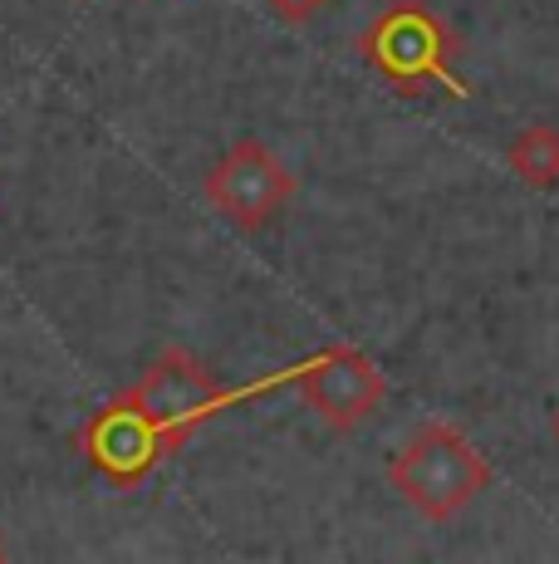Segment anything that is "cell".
Masks as SVG:
<instances>
[{
    "instance_id": "obj_3",
    "label": "cell",
    "mask_w": 559,
    "mask_h": 564,
    "mask_svg": "<svg viewBox=\"0 0 559 564\" xmlns=\"http://www.w3.org/2000/svg\"><path fill=\"white\" fill-rule=\"evenodd\" d=\"M133 408L153 422V432L163 437V447H182L191 432L207 417H217V408L226 403V393L217 388V378L201 368V359H191L187 349H167L163 359L147 364V373L128 388Z\"/></svg>"
},
{
    "instance_id": "obj_1",
    "label": "cell",
    "mask_w": 559,
    "mask_h": 564,
    "mask_svg": "<svg viewBox=\"0 0 559 564\" xmlns=\"http://www.w3.org/2000/svg\"><path fill=\"white\" fill-rule=\"evenodd\" d=\"M388 481L417 516L451 520L491 486V462L451 422H427L393 452Z\"/></svg>"
},
{
    "instance_id": "obj_7",
    "label": "cell",
    "mask_w": 559,
    "mask_h": 564,
    "mask_svg": "<svg viewBox=\"0 0 559 564\" xmlns=\"http://www.w3.org/2000/svg\"><path fill=\"white\" fill-rule=\"evenodd\" d=\"M505 162H511V172L525 187H535V192L559 187V128L550 123L520 128L511 138V148H505Z\"/></svg>"
},
{
    "instance_id": "obj_10",
    "label": "cell",
    "mask_w": 559,
    "mask_h": 564,
    "mask_svg": "<svg viewBox=\"0 0 559 564\" xmlns=\"http://www.w3.org/2000/svg\"><path fill=\"white\" fill-rule=\"evenodd\" d=\"M0 560H6V545H0Z\"/></svg>"
},
{
    "instance_id": "obj_4",
    "label": "cell",
    "mask_w": 559,
    "mask_h": 564,
    "mask_svg": "<svg viewBox=\"0 0 559 564\" xmlns=\"http://www.w3.org/2000/svg\"><path fill=\"white\" fill-rule=\"evenodd\" d=\"M289 197H295V172L255 138H241V143L226 148V158L207 177V202L241 231L271 226L289 206Z\"/></svg>"
},
{
    "instance_id": "obj_6",
    "label": "cell",
    "mask_w": 559,
    "mask_h": 564,
    "mask_svg": "<svg viewBox=\"0 0 559 564\" xmlns=\"http://www.w3.org/2000/svg\"><path fill=\"white\" fill-rule=\"evenodd\" d=\"M84 457L89 466L113 486H138L157 462L167 457L163 437L153 432V422L133 408V398L118 393L103 412H94V422L84 427Z\"/></svg>"
},
{
    "instance_id": "obj_5",
    "label": "cell",
    "mask_w": 559,
    "mask_h": 564,
    "mask_svg": "<svg viewBox=\"0 0 559 564\" xmlns=\"http://www.w3.org/2000/svg\"><path fill=\"white\" fill-rule=\"evenodd\" d=\"M299 398L339 432H353L359 422H369L379 403L388 398V383L373 368L369 354L359 349H325L319 359H309L295 378Z\"/></svg>"
},
{
    "instance_id": "obj_8",
    "label": "cell",
    "mask_w": 559,
    "mask_h": 564,
    "mask_svg": "<svg viewBox=\"0 0 559 564\" xmlns=\"http://www.w3.org/2000/svg\"><path fill=\"white\" fill-rule=\"evenodd\" d=\"M265 6H271L285 25H309V20H315L329 0H265Z\"/></svg>"
},
{
    "instance_id": "obj_9",
    "label": "cell",
    "mask_w": 559,
    "mask_h": 564,
    "mask_svg": "<svg viewBox=\"0 0 559 564\" xmlns=\"http://www.w3.org/2000/svg\"><path fill=\"white\" fill-rule=\"evenodd\" d=\"M555 437H559V417H555Z\"/></svg>"
},
{
    "instance_id": "obj_2",
    "label": "cell",
    "mask_w": 559,
    "mask_h": 564,
    "mask_svg": "<svg viewBox=\"0 0 559 564\" xmlns=\"http://www.w3.org/2000/svg\"><path fill=\"white\" fill-rule=\"evenodd\" d=\"M359 54L373 74L403 94L442 89L451 99H467V79L451 69V30L423 0H397L359 35Z\"/></svg>"
}]
</instances>
